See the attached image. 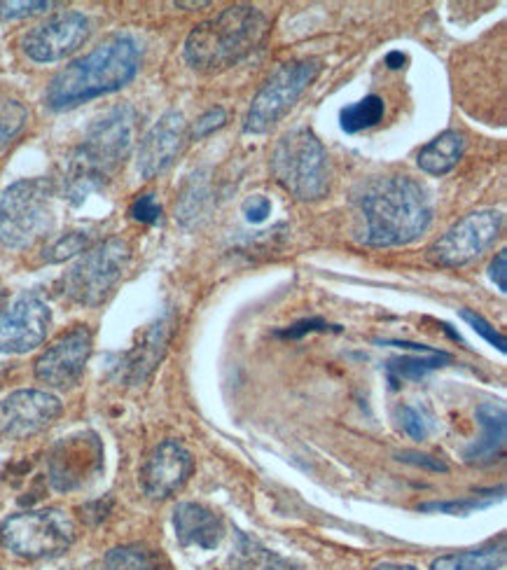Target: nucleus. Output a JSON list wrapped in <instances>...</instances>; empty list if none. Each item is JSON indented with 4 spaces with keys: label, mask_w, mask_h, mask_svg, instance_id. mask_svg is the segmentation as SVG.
<instances>
[{
    "label": "nucleus",
    "mask_w": 507,
    "mask_h": 570,
    "mask_svg": "<svg viewBox=\"0 0 507 570\" xmlns=\"http://www.w3.org/2000/svg\"><path fill=\"white\" fill-rule=\"evenodd\" d=\"M355 204L362 220L360 239L374 248L417 242L432 218L426 189L407 176H383L365 183Z\"/></svg>",
    "instance_id": "obj_1"
},
{
    "label": "nucleus",
    "mask_w": 507,
    "mask_h": 570,
    "mask_svg": "<svg viewBox=\"0 0 507 570\" xmlns=\"http://www.w3.org/2000/svg\"><path fill=\"white\" fill-rule=\"evenodd\" d=\"M140 57V45L134 38L113 36L66 66L47 87L45 101L52 110H68L123 89L136 78Z\"/></svg>",
    "instance_id": "obj_2"
},
{
    "label": "nucleus",
    "mask_w": 507,
    "mask_h": 570,
    "mask_svg": "<svg viewBox=\"0 0 507 570\" xmlns=\"http://www.w3.org/2000/svg\"><path fill=\"white\" fill-rule=\"evenodd\" d=\"M136 112L117 106L99 117L87 131L82 146L70 157L64 193L72 206H80L91 193H101L134 148Z\"/></svg>",
    "instance_id": "obj_3"
},
{
    "label": "nucleus",
    "mask_w": 507,
    "mask_h": 570,
    "mask_svg": "<svg viewBox=\"0 0 507 570\" xmlns=\"http://www.w3.org/2000/svg\"><path fill=\"white\" fill-rule=\"evenodd\" d=\"M270 21L257 8L232 6L202 21L185 40V59L202 73H217L257 50Z\"/></svg>",
    "instance_id": "obj_4"
},
{
    "label": "nucleus",
    "mask_w": 507,
    "mask_h": 570,
    "mask_svg": "<svg viewBox=\"0 0 507 570\" xmlns=\"http://www.w3.org/2000/svg\"><path fill=\"white\" fill-rule=\"evenodd\" d=\"M57 189L47 178L10 185L0 197V244L21 250L50 236L57 220Z\"/></svg>",
    "instance_id": "obj_5"
},
{
    "label": "nucleus",
    "mask_w": 507,
    "mask_h": 570,
    "mask_svg": "<svg viewBox=\"0 0 507 570\" xmlns=\"http://www.w3.org/2000/svg\"><path fill=\"white\" fill-rule=\"evenodd\" d=\"M276 183L300 202H319L330 189V161L323 142L306 129L279 140L272 155Z\"/></svg>",
    "instance_id": "obj_6"
},
{
    "label": "nucleus",
    "mask_w": 507,
    "mask_h": 570,
    "mask_svg": "<svg viewBox=\"0 0 507 570\" xmlns=\"http://www.w3.org/2000/svg\"><path fill=\"white\" fill-rule=\"evenodd\" d=\"M78 538L76 521L64 510H29L0 524V544L19 559H52L72 548Z\"/></svg>",
    "instance_id": "obj_7"
},
{
    "label": "nucleus",
    "mask_w": 507,
    "mask_h": 570,
    "mask_svg": "<svg viewBox=\"0 0 507 570\" xmlns=\"http://www.w3.org/2000/svg\"><path fill=\"white\" fill-rule=\"evenodd\" d=\"M129 263L131 248L123 239H108L94 246L61 276V295L80 306H99L123 281Z\"/></svg>",
    "instance_id": "obj_8"
},
{
    "label": "nucleus",
    "mask_w": 507,
    "mask_h": 570,
    "mask_svg": "<svg viewBox=\"0 0 507 570\" xmlns=\"http://www.w3.org/2000/svg\"><path fill=\"white\" fill-rule=\"evenodd\" d=\"M319 59H302L281 66L267 80V85L257 91V97L248 108L244 129L248 134H264L276 127L290 112V108L300 101L304 89L319 78Z\"/></svg>",
    "instance_id": "obj_9"
},
{
    "label": "nucleus",
    "mask_w": 507,
    "mask_h": 570,
    "mask_svg": "<svg viewBox=\"0 0 507 570\" xmlns=\"http://www.w3.org/2000/svg\"><path fill=\"white\" fill-rule=\"evenodd\" d=\"M503 229V213L475 210L458 220L428 248V257L440 267H464L496 244Z\"/></svg>",
    "instance_id": "obj_10"
},
{
    "label": "nucleus",
    "mask_w": 507,
    "mask_h": 570,
    "mask_svg": "<svg viewBox=\"0 0 507 570\" xmlns=\"http://www.w3.org/2000/svg\"><path fill=\"white\" fill-rule=\"evenodd\" d=\"M52 325V312L38 293H21L0 306V353L38 348Z\"/></svg>",
    "instance_id": "obj_11"
},
{
    "label": "nucleus",
    "mask_w": 507,
    "mask_h": 570,
    "mask_svg": "<svg viewBox=\"0 0 507 570\" xmlns=\"http://www.w3.org/2000/svg\"><path fill=\"white\" fill-rule=\"evenodd\" d=\"M104 468V446L94 433H78L64 438L50 454L47 470L57 491H76L96 480Z\"/></svg>",
    "instance_id": "obj_12"
},
{
    "label": "nucleus",
    "mask_w": 507,
    "mask_h": 570,
    "mask_svg": "<svg viewBox=\"0 0 507 570\" xmlns=\"http://www.w3.org/2000/svg\"><path fill=\"white\" fill-rule=\"evenodd\" d=\"M61 416V402L47 391H14L0 400V435L29 440L47 431Z\"/></svg>",
    "instance_id": "obj_13"
},
{
    "label": "nucleus",
    "mask_w": 507,
    "mask_h": 570,
    "mask_svg": "<svg viewBox=\"0 0 507 570\" xmlns=\"http://www.w3.org/2000/svg\"><path fill=\"white\" fill-rule=\"evenodd\" d=\"M91 332L87 325H76L61 335L36 361V379L50 389H70L80 382L91 355Z\"/></svg>",
    "instance_id": "obj_14"
},
{
    "label": "nucleus",
    "mask_w": 507,
    "mask_h": 570,
    "mask_svg": "<svg viewBox=\"0 0 507 570\" xmlns=\"http://www.w3.org/2000/svg\"><path fill=\"white\" fill-rule=\"evenodd\" d=\"M91 23L82 12H61L50 21L31 29L21 47L29 59L38 63H50L66 59L87 42Z\"/></svg>",
    "instance_id": "obj_15"
},
{
    "label": "nucleus",
    "mask_w": 507,
    "mask_h": 570,
    "mask_svg": "<svg viewBox=\"0 0 507 570\" xmlns=\"http://www.w3.org/2000/svg\"><path fill=\"white\" fill-rule=\"evenodd\" d=\"M192 468L195 463L189 451L178 440H164L150 451L140 468V489L153 501H164L185 487Z\"/></svg>",
    "instance_id": "obj_16"
},
{
    "label": "nucleus",
    "mask_w": 507,
    "mask_h": 570,
    "mask_svg": "<svg viewBox=\"0 0 507 570\" xmlns=\"http://www.w3.org/2000/svg\"><path fill=\"white\" fill-rule=\"evenodd\" d=\"M189 138L187 122L181 112H166L159 122L145 134L138 148V174L143 178H155L172 166L183 153Z\"/></svg>",
    "instance_id": "obj_17"
},
{
    "label": "nucleus",
    "mask_w": 507,
    "mask_h": 570,
    "mask_svg": "<svg viewBox=\"0 0 507 570\" xmlns=\"http://www.w3.org/2000/svg\"><path fill=\"white\" fill-rule=\"evenodd\" d=\"M176 538L183 548L215 550L225 538L223 517L197 503H181L174 512Z\"/></svg>",
    "instance_id": "obj_18"
},
{
    "label": "nucleus",
    "mask_w": 507,
    "mask_h": 570,
    "mask_svg": "<svg viewBox=\"0 0 507 570\" xmlns=\"http://www.w3.org/2000/svg\"><path fill=\"white\" fill-rule=\"evenodd\" d=\"M174 321L172 316L159 318L155 325L148 327V332L140 337V342L125 355V363L119 365V372L129 384L145 382L153 374V370L159 365L166 353V344L172 340Z\"/></svg>",
    "instance_id": "obj_19"
},
{
    "label": "nucleus",
    "mask_w": 507,
    "mask_h": 570,
    "mask_svg": "<svg viewBox=\"0 0 507 570\" xmlns=\"http://www.w3.org/2000/svg\"><path fill=\"white\" fill-rule=\"evenodd\" d=\"M477 423L481 425V438L466 451L470 465H491L503 459L507 440V414L503 405L485 402L477 407Z\"/></svg>",
    "instance_id": "obj_20"
},
{
    "label": "nucleus",
    "mask_w": 507,
    "mask_h": 570,
    "mask_svg": "<svg viewBox=\"0 0 507 570\" xmlns=\"http://www.w3.org/2000/svg\"><path fill=\"white\" fill-rule=\"evenodd\" d=\"M211 204H213L211 171L199 169L192 176H187V180L181 187L178 202H176V220L183 227H195L206 218Z\"/></svg>",
    "instance_id": "obj_21"
},
{
    "label": "nucleus",
    "mask_w": 507,
    "mask_h": 570,
    "mask_svg": "<svg viewBox=\"0 0 507 570\" xmlns=\"http://www.w3.org/2000/svg\"><path fill=\"white\" fill-rule=\"evenodd\" d=\"M464 150H466L464 134L445 131L438 138H432L426 148H421L417 157L419 169L430 176H445L458 161H461Z\"/></svg>",
    "instance_id": "obj_22"
},
{
    "label": "nucleus",
    "mask_w": 507,
    "mask_h": 570,
    "mask_svg": "<svg viewBox=\"0 0 507 570\" xmlns=\"http://www.w3.org/2000/svg\"><path fill=\"white\" fill-rule=\"evenodd\" d=\"M505 566V540L489 544V548L468 550L438 557L430 563V570H500Z\"/></svg>",
    "instance_id": "obj_23"
},
{
    "label": "nucleus",
    "mask_w": 507,
    "mask_h": 570,
    "mask_svg": "<svg viewBox=\"0 0 507 570\" xmlns=\"http://www.w3.org/2000/svg\"><path fill=\"white\" fill-rule=\"evenodd\" d=\"M106 570H172V566L148 544H123L106 554Z\"/></svg>",
    "instance_id": "obj_24"
},
{
    "label": "nucleus",
    "mask_w": 507,
    "mask_h": 570,
    "mask_svg": "<svg viewBox=\"0 0 507 570\" xmlns=\"http://www.w3.org/2000/svg\"><path fill=\"white\" fill-rule=\"evenodd\" d=\"M230 570H304V568L279 557L276 552H272L267 548H262V544H257L248 538H241L238 548L232 557Z\"/></svg>",
    "instance_id": "obj_25"
},
{
    "label": "nucleus",
    "mask_w": 507,
    "mask_h": 570,
    "mask_svg": "<svg viewBox=\"0 0 507 570\" xmlns=\"http://www.w3.org/2000/svg\"><path fill=\"white\" fill-rule=\"evenodd\" d=\"M383 112H386L383 99H379L372 94V97H365L358 104L347 106L340 115V122L347 134H358V131H365V129H372L374 125H379Z\"/></svg>",
    "instance_id": "obj_26"
},
{
    "label": "nucleus",
    "mask_w": 507,
    "mask_h": 570,
    "mask_svg": "<svg viewBox=\"0 0 507 570\" xmlns=\"http://www.w3.org/2000/svg\"><path fill=\"white\" fill-rule=\"evenodd\" d=\"M29 122V110L19 99L0 97V150H6L10 142L23 131Z\"/></svg>",
    "instance_id": "obj_27"
},
{
    "label": "nucleus",
    "mask_w": 507,
    "mask_h": 570,
    "mask_svg": "<svg viewBox=\"0 0 507 570\" xmlns=\"http://www.w3.org/2000/svg\"><path fill=\"white\" fill-rule=\"evenodd\" d=\"M447 361H449L447 353L430 351V353L423 355V358H421V355H417V358H398V361H391L389 370H391V374H396V376H400V379H421L423 374L442 367Z\"/></svg>",
    "instance_id": "obj_28"
},
{
    "label": "nucleus",
    "mask_w": 507,
    "mask_h": 570,
    "mask_svg": "<svg viewBox=\"0 0 507 570\" xmlns=\"http://www.w3.org/2000/svg\"><path fill=\"white\" fill-rule=\"evenodd\" d=\"M91 244V236L89 232H68L64 236H59V239L45 248V259L47 263H64V259L68 257H76L80 255L82 250H87Z\"/></svg>",
    "instance_id": "obj_29"
},
{
    "label": "nucleus",
    "mask_w": 507,
    "mask_h": 570,
    "mask_svg": "<svg viewBox=\"0 0 507 570\" xmlns=\"http://www.w3.org/2000/svg\"><path fill=\"white\" fill-rule=\"evenodd\" d=\"M461 318L477 332V335H481L491 346H496L500 353H505V337L485 316L470 312V308H461Z\"/></svg>",
    "instance_id": "obj_30"
},
{
    "label": "nucleus",
    "mask_w": 507,
    "mask_h": 570,
    "mask_svg": "<svg viewBox=\"0 0 507 570\" xmlns=\"http://www.w3.org/2000/svg\"><path fill=\"white\" fill-rule=\"evenodd\" d=\"M129 216L143 225H157L162 220V206L157 204L155 195H143L131 204Z\"/></svg>",
    "instance_id": "obj_31"
},
{
    "label": "nucleus",
    "mask_w": 507,
    "mask_h": 570,
    "mask_svg": "<svg viewBox=\"0 0 507 570\" xmlns=\"http://www.w3.org/2000/svg\"><path fill=\"white\" fill-rule=\"evenodd\" d=\"M398 421L402 425V431L415 438V440H426L428 435V421L423 419V414L415 407H400L398 410Z\"/></svg>",
    "instance_id": "obj_32"
},
{
    "label": "nucleus",
    "mask_w": 507,
    "mask_h": 570,
    "mask_svg": "<svg viewBox=\"0 0 507 570\" xmlns=\"http://www.w3.org/2000/svg\"><path fill=\"white\" fill-rule=\"evenodd\" d=\"M55 8V3H47V0H38V3H19V0H6V3H0V19H21V17H31L38 12H45Z\"/></svg>",
    "instance_id": "obj_33"
},
{
    "label": "nucleus",
    "mask_w": 507,
    "mask_h": 570,
    "mask_svg": "<svg viewBox=\"0 0 507 570\" xmlns=\"http://www.w3.org/2000/svg\"><path fill=\"white\" fill-rule=\"evenodd\" d=\"M225 122H227V112H225V108H211L206 115H202L199 120H197L195 129H192V138H195V140H202V138L211 136L215 129L225 127Z\"/></svg>",
    "instance_id": "obj_34"
},
{
    "label": "nucleus",
    "mask_w": 507,
    "mask_h": 570,
    "mask_svg": "<svg viewBox=\"0 0 507 570\" xmlns=\"http://www.w3.org/2000/svg\"><path fill=\"white\" fill-rule=\"evenodd\" d=\"M244 216H246V220L253 223V225L264 223V220H267V218L272 216V202H270L267 197H262V195H255V197L246 199V204H244Z\"/></svg>",
    "instance_id": "obj_35"
},
{
    "label": "nucleus",
    "mask_w": 507,
    "mask_h": 570,
    "mask_svg": "<svg viewBox=\"0 0 507 570\" xmlns=\"http://www.w3.org/2000/svg\"><path fill=\"white\" fill-rule=\"evenodd\" d=\"M491 281L498 285L500 293H507V250H500L489 267Z\"/></svg>",
    "instance_id": "obj_36"
},
{
    "label": "nucleus",
    "mask_w": 507,
    "mask_h": 570,
    "mask_svg": "<svg viewBox=\"0 0 507 570\" xmlns=\"http://www.w3.org/2000/svg\"><path fill=\"white\" fill-rule=\"evenodd\" d=\"M400 461L404 463H415V465H423V468H430V470H440L445 472L447 465L438 459H430V456H421V454H412V451H404V454H400Z\"/></svg>",
    "instance_id": "obj_37"
},
{
    "label": "nucleus",
    "mask_w": 507,
    "mask_h": 570,
    "mask_svg": "<svg viewBox=\"0 0 507 570\" xmlns=\"http://www.w3.org/2000/svg\"><path fill=\"white\" fill-rule=\"evenodd\" d=\"M487 503H479V501H461V503H442V505H423V510H449V512H458V514H464V512H470V510H475V508H485Z\"/></svg>",
    "instance_id": "obj_38"
},
{
    "label": "nucleus",
    "mask_w": 507,
    "mask_h": 570,
    "mask_svg": "<svg viewBox=\"0 0 507 570\" xmlns=\"http://www.w3.org/2000/svg\"><path fill=\"white\" fill-rule=\"evenodd\" d=\"M404 61H407V59H404V55H400V52H391L389 57H386V63H389V68H402Z\"/></svg>",
    "instance_id": "obj_39"
},
{
    "label": "nucleus",
    "mask_w": 507,
    "mask_h": 570,
    "mask_svg": "<svg viewBox=\"0 0 507 570\" xmlns=\"http://www.w3.org/2000/svg\"><path fill=\"white\" fill-rule=\"evenodd\" d=\"M374 570H417L415 566H400V563H383V566H377Z\"/></svg>",
    "instance_id": "obj_40"
}]
</instances>
